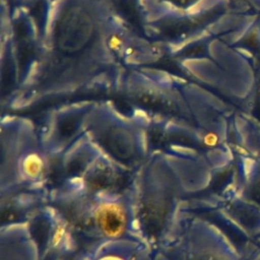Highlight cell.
Masks as SVG:
<instances>
[{
    "label": "cell",
    "mask_w": 260,
    "mask_h": 260,
    "mask_svg": "<svg viewBox=\"0 0 260 260\" xmlns=\"http://www.w3.org/2000/svg\"><path fill=\"white\" fill-rule=\"evenodd\" d=\"M94 101H76L57 106L44 116L39 137L45 147L62 149L85 133L86 117Z\"/></svg>",
    "instance_id": "obj_5"
},
{
    "label": "cell",
    "mask_w": 260,
    "mask_h": 260,
    "mask_svg": "<svg viewBox=\"0 0 260 260\" xmlns=\"http://www.w3.org/2000/svg\"><path fill=\"white\" fill-rule=\"evenodd\" d=\"M185 78L168 70L152 67L127 69L118 92L135 108L146 112L152 120H192L184 91Z\"/></svg>",
    "instance_id": "obj_2"
},
{
    "label": "cell",
    "mask_w": 260,
    "mask_h": 260,
    "mask_svg": "<svg viewBox=\"0 0 260 260\" xmlns=\"http://www.w3.org/2000/svg\"><path fill=\"white\" fill-rule=\"evenodd\" d=\"M109 46L118 61L126 68L148 67L167 56L161 43L139 34L118 11L112 21Z\"/></svg>",
    "instance_id": "obj_4"
},
{
    "label": "cell",
    "mask_w": 260,
    "mask_h": 260,
    "mask_svg": "<svg viewBox=\"0 0 260 260\" xmlns=\"http://www.w3.org/2000/svg\"><path fill=\"white\" fill-rule=\"evenodd\" d=\"M151 117L134 108L131 114L122 112L113 101H94L85 122V134L114 154L132 155L147 144Z\"/></svg>",
    "instance_id": "obj_3"
},
{
    "label": "cell",
    "mask_w": 260,
    "mask_h": 260,
    "mask_svg": "<svg viewBox=\"0 0 260 260\" xmlns=\"http://www.w3.org/2000/svg\"><path fill=\"white\" fill-rule=\"evenodd\" d=\"M253 194L257 200H260V183L257 184V186L254 188Z\"/></svg>",
    "instance_id": "obj_6"
},
{
    "label": "cell",
    "mask_w": 260,
    "mask_h": 260,
    "mask_svg": "<svg viewBox=\"0 0 260 260\" xmlns=\"http://www.w3.org/2000/svg\"><path fill=\"white\" fill-rule=\"evenodd\" d=\"M117 0H44L28 60L3 101L15 111L81 93L118 92L126 68L109 46Z\"/></svg>",
    "instance_id": "obj_1"
}]
</instances>
